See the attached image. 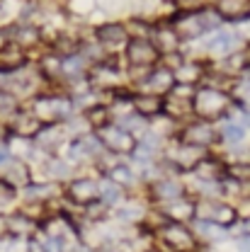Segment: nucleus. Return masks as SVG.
Masks as SVG:
<instances>
[{"instance_id":"f257e3e1","label":"nucleus","mask_w":250,"mask_h":252,"mask_svg":"<svg viewBox=\"0 0 250 252\" xmlns=\"http://www.w3.org/2000/svg\"><path fill=\"white\" fill-rule=\"evenodd\" d=\"M238 44V39H236V34L233 32H219V34H214L212 39H209V49L212 51H221V54H228L233 46Z\"/></svg>"},{"instance_id":"f03ea898","label":"nucleus","mask_w":250,"mask_h":252,"mask_svg":"<svg viewBox=\"0 0 250 252\" xmlns=\"http://www.w3.org/2000/svg\"><path fill=\"white\" fill-rule=\"evenodd\" d=\"M129 59L134 63H151L153 61V46L148 41H134L129 46Z\"/></svg>"},{"instance_id":"7ed1b4c3","label":"nucleus","mask_w":250,"mask_h":252,"mask_svg":"<svg viewBox=\"0 0 250 252\" xmlns=\"http://www.w3.org/2000/svg\"><path fill=\"white\" fill-rule=\"evenodd\" d=\"M71 194H73L75 199H83V201H85V199H90L95 194V185L93 182H75L73 189H71Z\"/></svg>"},{"instance_id":"20e7f679","label":"nucleus","mask_w":250,"mask_h":252,"mask_svg":"<svg viewBox=\"0 0 250 252\" xmlns=\"http://www.w3.org/2000/svg\"><path fill=\"white\" fill-rule=\"evenodd\" d=\"M100 39L102 41H122L124 39V32H122V27H105V30L100 32Z\"/></svg>"},{"instance_id":"39448f33","label":"nucleus","mask_w":250,"mask_h":252,"mask_svg":"<svg viewBox=\"0 0 250 252\" xmlns=\"http://www.w3.org/2000/svg\"><path fill=\"white\" fill-rule=\"evenodd\" d=\"M223 136H226V138H231V141H241V138H243V126L228 124L226 128H223Z\"/></svg>"},{"instance_id":"423d86ee","label":"nucleus","mask_w":250,"mask_h":252,"mask_svg":"<svg viewBox=\"0 0 250 252\" xmlns=\"http://www.w3.org/2000/svg\"><path fill=\"white\" fill-rule=\"evenodd\" d=\"M12 199V189L5 187V185H0V206L5 204V201H10Z\"/></svg>"},{"instance_id":"0eeeda50","label":"nucleus","mask_w":250,"mask_h":252,"mask_svg":"<svg viewBox=\"0 0 250 252\" xmlns=\"http://www.w3.org/2000/svg\"><path fill=\"white\" fill-rule=\"evenodd\" d=\"M105 196H107V199H112V201H114V199H117V196H119V194H117V189H105Z\"/></svg>"},{"instance_id":"6e6552de","label":"nucleus","mask_w":250,"mask_h":252,"mask_svg":"<svg viewBox=\"0 0 250 252\" xmlns=\"http://www.w3.org/2000/svg\"><path fill=\"white\" fill-rule=\"evenodd\" d=\"M241 248H243V250H246V252H250V240H246V243H243Z\"/></svg>"},{"instance_id":"1a4fd4ad","label":"nucleus","mask_w":250,"mask_h":252,"mask_svg":"<svg viewBox=\"0 0 250 252\" xmlns=\"http://www.w3.org/2000/svg\"><path fill=\"white\" fill-rule=\"evenodd\" d=\"M5 158H7V153H5V151H0V162H2Z\"/></svg>"}]
</instances>
